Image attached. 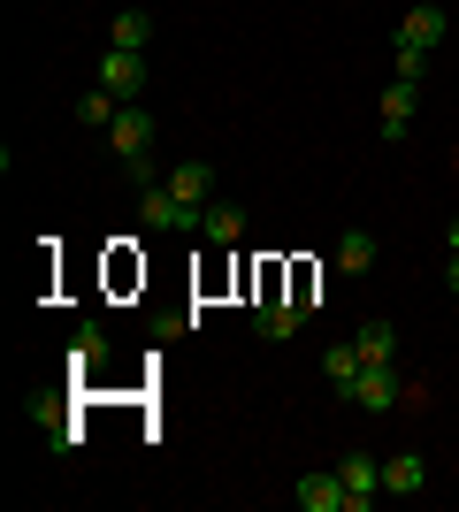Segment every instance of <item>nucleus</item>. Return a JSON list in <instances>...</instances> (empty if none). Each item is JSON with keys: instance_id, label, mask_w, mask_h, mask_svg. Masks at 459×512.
<instances>
[{"instance_id": "6e6552de", "label": "nucleus", "mask_w": 459, "mask_h": 512, "mask_svg": "<svg viewBox=\"0 0 459 512\" xmlns=\"http://www.w3.org/2000/svg\"><path fill=\"white\" fill-rule=\"evenodd\" d=\"M414 115H421V85H398L391 77V85H383V138L398 146V138L414 130Z\"/></svg>"}, {"instance_id": "0eeeda50", "label": "nucleus", "mask_w": 459, "mask_h": 512, "mask_svg": "<svg viewBox=\"0 0 459 512\" xmlns=\"http://www.w3.org/2000/svg\"><path fill=\"white\" fill-rule=\"evenodd\" d=\"M291 497H299V512H345V482H337V467L299 474V482H291Z\"/></svg>"}, {"instance_id": "20e7f679", "label": "nucleus", "mask_w": 459, "mask_h": 512, "mask_svg": "<svg viewBox=\"0 0 459 512\" xmlns=\"http://www.w3.org/2000/svg\"><path fill=\"white\" fill-rule=\"evenodd\" d=\"M100 85H108L115 100H138V92H146V54H131V46H108V54H100Z\"/></svg>"}, {"instance_id": "6ab92c4d", "label": "nucleus", "mask_w": 459, "mask_h": 512, "mask_svg": "<svg viewBox=\"0 0 459 512\" xmlns=\"http://www.w3.org/2000/svg\"><path fill=\"white\" fill-rule=\"evenodd\" d=\"M123 107H131V100H115V92H108V85H92V92H85V100H77V115H85V123H100V130H108V123H115V115H123Z\"/></svg>"}, {"instance_id": "423d86ee", "label": "nucleus", "mask_w": 459, "mask_h": 512, "mask_svg": "<svg viewBox=\"0 0 459 512\" xmlns=\"http://www.w3.org/2000/svg\"><path fill=\"white\" fill-rule=\"evenodd\" d=\"M452 39V23H444V8H406V23H398V46H421V54H437V46Z\"/></svg>"}, {"instance_id": "f03ea898", "label": "nucleus", "mask_w": 459, "mask_h": 512, "mask_svg": "<svg viewBox=\"0 0 459 512\" xmlns=\"http://www.w3.org/2000/svg\"><path fill=\"white\" fill-rule=\"evenodd\" d=\"M153 130H161V123H153V115H146V107H123V115H115V123H108V146H115V161H123V169H138V161H153Z\"/></svg>"}, {"instance_id": "9d476101", "label": "nucleus", "mask_w": 459, "mask_h": 512, "mask_svg": "<svg viewBox=\"0 0 459 512\" xmlns=\"http://www.w3.org/2000/svg\"><path fill=\"white\" fill-rule=\"evenodd\" d=\"M421 490H429V459H421V451L383 459V497H421Z\"/></svg>"}, {"instance_id": "4468645a", "label": "nucleus", "mask_w": 459, "mask_h": 512, "mask_svg": "<svg viewBox=\"0 0 459 512\" xmlns=\"http://www.w3.org/2000/svg\"><path fill=\"white\" fill-rule=\"evenodd\" d=\"M360 344H329L322 352V375H329V390H337V398H352V383H360Z\"/></svg>"}, {"instance_id": "9b49d317", "label": "nucleus", "mask_w": 459, "mask_h": 512, "mask_svg": "<svg viewBox=\"0 0 459 512\" xmlns=\"http://www.w3.org/2000/svg\"><path fill=\"white\" fill-rule=\"evenodd\" d=\"M352 344H360V360H368V367H398V329H391L383 314L360 321V329H352Z\"/></svg>"}, {"instance_id": "ddd939ff", "label": "nucleus", "mask_w": 459, "mask_h": 512, "mask_svg": "<svg viewBox=\"0 0 459 512\" xmlns=\"http://www.w3.org/2000/svg\"><path fill=\"white\" fill-rule=\"evenodd\" d=\"M108 329H100V321H85V329H77V337H69V367H77V375H92V367H108Z\"/></svg>"}, {"instance_id": "f3484780", "label": "nucleus", "mask_w": 459, "mask_h": 512, "mask_svg": "<svg viewBox=\"0 0 459 512\" xmlns=\"http://www.w3.org/2000/svg\"><path fill=\"white\" fill-rule=\"evenodd\" d=\"M429 62H437V54H421V46H398V39H391V77H398V85H421V77H429Z\"/></svg>"}, {"instance_id": "aec40b11", "label": "nucleus", "mask_w": 459, "mask_h": 512, "mask_svg": "<svg viewBox=\"0 0 459 512\" xmlns=\"http://www.w3.org/2000/svg\"><path fill=\"white\" fill-rule=\"evenodd\" d=\"M444 283H452V299H459V253H444Z\"/></svg>"}, {"instance_id": "f8f14e48", "label": "nucleus", "mask_w": 459, "mask_h": 512, "mask_svg": "<svg viewBox=\"0 0 459 512\" xmlns=\"http://www.w3.org/2000/svg\"><path fill=\"white\" fill-rule=\"evenodd\" d=\"M299 321H306V306H291V299H276V291H261V306H253V329H261L268 344H284Z\"/></svg>"}, {"instance_id": "a211bd4d", "label": "nucleus", "mask_w": 459, "mask_h": 512, "mask_svg": "<svg viewBox=\"0 0 459 512\" xmlns=\"http://www.w3.org/2000/svg\"><path fill=\"white\" fill-rule=\"evenodd\" d=\"M146 39H153V16H146V8H123V16H115V46L146 54Z\"/></svg>"}, {"instance_id": "412c9836", "label": "nucleus", "mask_w": 459, "mask_h": 512, "mask_svg": "<svg viewBox=\"0 0 459 512\" xmlns=\"http://www.w3.org/2000/svg\"><path fill=\"white\" fill-rule=\"evenodd\" d=\"M444 253H459V214H452V222H444Z\"/></svg>"}, {"instance_id": "2eb2a0df", "label": "nucleus", "mask_w": 459, "mask_h": 512, "mask_svg": "<svg viewBox=\"0 0 459 512\" xmlns=\"http://www.w3.org/2000/svg\"><path fill=\"white\" fill-rule=\"evenodd\" d=\"M199 237H207V245H238V237H245V207H230V199H215V207L199 214Z\"/></svg>"}, {"instance_id": "1a4fd4ad", "label": "nucleus", "mask_w": 459, "mask_h": 512, "mask_svg": "<svg viewBox=\"0 0 459 512\" xmlns=\"http://www.w3.org/2000/svg\"><path fill=\"white\" fill-rule=\"evenodd\" d=\"M161 184H169V192L184 199V207H199V214L215 207V169H207V161H184V169H169Z\"/></svg>"}, {"instance_id": "39448f33", "label": "nucleus", "mask_w": 459, "mask_h": 512, "mask_svg": "<svg viewBox=\"0 0 459 512\" xmlns=\"http://www.w3.org/2000/svg\"><path fill=\"white\" fill-rule=\"evenodd\" d=\"M406 390H398V367H360V383H352V398L345 406H360V413H391Z\"/></svg>"}, {"instance_id": "f257e3e1", "label": "nucleus", "mask_w": 459, "mask_h": 512, "mask_svg": "<svg viewBox=\"0 0 459 512\" xmlns=\"http://www.w3.org/2000/svg\"><path fill=\"white\" fill-rule=\"evenodd\" d=\"M138 222H146V230H169V237H199V207H184L169 184H146V192H138Z\"/></svg>"}, {"instance_id": "dca6fc26", "label": "nucleus", "mask_w": 459, "mask_h": 512, "mask_svg": "<svg viewBox=\"0 0 459 512\" xmlns=\"http://www.w3.org/2000/svg\"><path fill=\"white\" fill-rule=\"evenodd\" d=\"M337 268H345V276H368V268H375V237L345 230V237H337Z\"/></svg>"}, {"instance_id": "7ed1b4c3", "label": "nucleus", "mask_w": 459, "mask_h": 512, "mask_svg": "<svg viewBox=\"0 0 459 512\" xmlns=\"http://www.w3.org/2000/svg\"><path fill=\"white\" fill-rule=\"evenodd\" d=\"M337 482H345V512H368L383 497V459L375 451H345L337 459Z\"/></svg>"}]
</instances>
